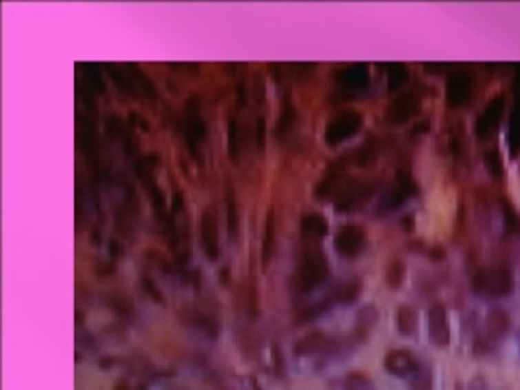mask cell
Listing matches in <instances>:
<instances>
[{"label":"cell","instance_id":"1","mask_svg":"<svg viewBox=\"0 0 520 390\" xmlns=\"http://www.w3.org/2000/svg\"><path fill=\"white\" fill-rule=\"evenodd\" d=\"M329 277V262L326 258L324 250L312 244L304 248V252L300 254L298 267L294 271V291L298 293H310L322 283H326Z\"/></svg>","mask_w":520,"mask_h":390},{"label":"cell","instance_id":"2","mask_svg":"<svg viewBox=\"0 0 520 390\" xmlns=\"http://www.w3.org/2000/svg\"><path fill=\"white\" fill-rule=\"evenodd\" d=\"M474 291L477 295L487 298H501L512 293L514 287V277L507 264H497L481 269L474 276Z\"/></svg>","mask_w":520,"mask_h":390},{"label":"cell","instance_id":"3","mask_svg":"<svg viewBox=\"0 0 520 390\" xmlns=\"http://www.w3.org/2000/svg\"><path fill=\"white\" fill-rule=\"evenodd\" d=\"M362 114L355 112V110H347L343 114L335 115L326 127V141L328 145L335 147L343 141L351 138L355 133H359V129L362 127Z\"/></svg>","mask_w":520,"mask_h":390},{"label":"cell","instance_id":"4","mask_svg":"<svg viewBox=\"0 0 520 390\" xmlns=\"http://www.w3.org/2000/svg\"><path fill=\"white\" fill-rule=\"evenodd\" d=\"M413 194H417V184H415V180L407 172L399 170L396 176V184L392 185V187L382 195V199H380V205H378L380 213L394 211L397 207H402Z\"/></svg>","mask_w":520,"mask_h":390},{"label":"cell","instance_id":"5","mask_svg":"<svg viewBox=\"0 0 520 390\" xmlns=\"http://www.w3.org/2000/svg\"><path fill=\"white\" fill-rule=\"evenodd\" d=\"M503 112H505V96L495 94L487 102L483 112L475 119V135H477V138H487L491 133L497 131L499 125H501V119H503Z\"/></svg>","mask_w":520,"mask_h":390},{"label":"cell","instance_id":"6","mask_svg":"<svg viewBox=\"0 0 520 390\" xmlns=\"http://www.w3.org/2000/svg\"><path fill=\"white\" fill-rule=\"evenodd\" d=\"M333 246H335V252L340 256H345V258L359 256L366 246V232L359 225L349 223V225H345V227H341L337 230V234L333 238Z\"/></svg>","mask_w":520,"mask_h":390},{"label":"cell","instance_id":"7","mask_svg":"<svg viewBox=\"0 0 520 390\" xmlns=\"http://www.w3.org/2000/svg\"><path fill=\"white\" fill-rule=\"evenodd\" d=\"M474 94V76L468 70H456L446 81V100L450 105H464Z\"/></svg>","mask_w":520,"mask_h":390},{"label":"cell","instance_id":"8","mask_svg":"<svg viewBox=\"0 0 520 390\" xmlns=\"http://www.w3.org/2000/svg\"><path fill=\"white\" fill-rule=\"evenodd\" d=\"M417 357L413 356L409 349H390L384 357V369L399 379H409L419 369Z\"/></svg>","mask_w":520,"mask_h":390},{"label":"cell","instance_id":"9","mask_svg":"<svg viewBox=\"0 0 520 390\" xmlns=\"http://www.w3.org/2000/svg\"><path fill=\"white\" fill-rule=\"evenodd\" d=\"M207 133V125H205L203 117L199 114V103L195 102V98H191L189 102L185 103V138L189 143V150L195 156L197 154V143L205 138Z\"/></svg>","mask_w":520,"mask_h":390},{"label":"cell","instance_id":"10","mask_svg":"<svg viewBox=\"0 0 520 390\" xmlns=\"http://www.w3.org/2000/svg\"><path fill=\"white\" fill-rule=\"evenodd\" d=\"M429 340L437 347H446L450 344V324L442 305H435L429 310Z\"/></svg>","mask_w":520,"mask_h":390},{"label":"cell","instance_id":"11","mask_svg":"<svg viewBox=\"0 0 520 390\" xmlns=\"http://www.w3.org/2000/svg\"><path fill=\"white\" fill-rule=\"evenodd\" d=\"M419 112V98L413 92H404L386 107V119L390 123H406L409 117Z\"/></svg>","mask_w":520,"mask_h":390},{"label":"cell","instance_id":"12","mask_svg":"<svg viewBox=\"0 0 520 390\" xmlns=\"http://www.w3.org/2000/svg\"><path fill=\"white\" fill-rule=\"evenodd\" d=\"M373 194V185L371 184H362V182H353L349 184L343 192L340 194V197L335 199V209L340 213H347V211H353L357 207H361L368 197Z\"/></svg>","mask_w":520,"mask_h":390},{"label":"cell","instance_id":"13","mask_svg":"<svg viewBox=\"0 0 520 390\" xmlns=\"http://www.w3.org/2000/svg\"><path fill=\"white\" fill-rule=\"evenodd\" d=\"M199 234H201V246L211 262L220 258V246H218V234H216V223L211 211H205L199 218Z\"/></svg>","mask_w":520,"mask_h":390},{"label":"cell","instance_id":"14","mask_svg":"<svg viewBox=\"0 0 520 390\" xmlns=\"http://www.w3.org/2000/svg\"><path fill=\"white\" fill-rule=\"evenodd\" d=\"M368 79H371V72H368V65L364 63H353V65H347L345 69H341L335 72V81L343 88H349V90H361L368 84Z\"/></svg>","mask_w":520,"mask_h":390},{"label":"cell","instance_id":"15","mask_svg":"<svg viewBox=\"0 0 520 390\" xmlns=\"http://www.w3.org/2000/svg\"><path fill=\"white\" fill-rule=\"evenodd\" d=\"M181 320L185 326H189L195 332L203 333L207 338H216L220 333V324L211 318L209 314H205L201 310H183L181 312Z\"/></svg>","mask_w":520,"mask_h":390},{"label":"cell","instance_id":"16","mask_svg":"<svg viewBox=\"0 0 520 390\" xmlns=\"http://www.w3.org/2000/svg\"><path fill=\"white\" fill-rule=\"evenodd\" d=\"M361 279H359V277H351V279L343 281V283H340L337 287L333 289L328 295V298L329 302H331V307H333V305H351V302H355L357 298L361 297Z\"/></svg>","mask_w":520,"mask_h":390},{"label":"cell","instance_id":"17","mask_svg":"<svg viewBox=\"0 0 520 390\" xmlns=\"http://www.w3.org/2000/svg\"><path fill=\"white\" fill-rule=\"evenodd\" d=\"M510 330V316L509 312L501 307H495V309L489 310L487 314V332L493 340H499V338H505Z\"/></svg>","mask_w":520,"mask_h":390},{"label":"cell","instance_id":"18","mask_svg":"<svg viewBox=\"0 0 520 390\" xmlns=\"http://www.w3.org/2000/svg\"><path fill=\"white\" fill-rule=\"evenodd\" d=\"M302 234L316 240V238H324L328 234V220L322 217L320 213H304L302 215V223H300Z\"/></svg>","mask_w":520,"mask_h":390},{"label":"cell","instance_id":"19","mask_svg":"<svg viewBox=\"0 0 520 390\" xmlns=\"http://www.w3.org/2000/svg\"><path fill=\"white\" fill-rule=\"evenodd\" d=\"M378 318H380V312L374 305L361 307L355 316V336H366L376 326Z\"/></svg>","mask_w":520,"mask_h":390},{"label":"cell","instance_id":"20","mask_svg":"<svg viewBox=\"0 0 520 390\" xmlns=\"http://www.w3.org/2000/svg\"><path fill=\"white\" fill-rule=\"evenodd\" d=\"M396 324L399 333H404V336H413L419 328L417 310L413 309V307H409V305H402V307L397 309Z\"/></svg>","mask_w":520,"mask_h":390},{"label":"cell","instance_id":"21","mask_svg":"<svg viewBox=\"0 0 520 390\" xmlns=\"http://www.w3.org/2000/svg\"><path fill=\"white\" fill-rule=\"evenodd\" d=\"M340 178H341V166H331V170L329 174L318 184L316 187V195L320 199H328L331 195L335 194L337 189H340Z\"/></svg>","mask_w":520,"mask_h":390},{"label":"cell","instance_id":"22","mask_svg":"<svg viewBox=\"0 0 520 390\" xmlns=\"http://www.w3.org/2000/svg\"><path fill=\"white\" fill-rule=\"evenodd\" d=\"M273 236H275V213L269 211L267 213V220H265V229H263V236H261V262H263V265L269 264Z\"/></svg>","mask_w":520,"mask_h":390},{"label":"cell","instance_id":"23","mask_svg":"<svg viewBox=\"0 0 520 390\" xmlns=\"http://www.w3.org/2000/svg\"><path fill=\"white\" fill-rule=\"evenodd\" d=\"M227 220H228V234L234 236L238 232V205H236V192L234 185L227 180Z\"/></svg>","mask_w":520,"mask_h":390},{"label":"cell","instance_id":"24","mask_svg":"<svg viewBox=\"0 0 520 390\" xmlns=\"http://www.w3.org/2000/svg\"><path fill=\"white\" fill-rule=\"evenodd\" d=\"M407 387L409 390H433V373L427 365H419V369L409 377Z\"/></svg>","mask_w":520,"mask_h":390},{"label":"cell","instance_id":"25","mask_svg":"<svg viewBox=\"0 0 520 390\" xmlns=\"http://www.w3.org/2000/svg\"><path fill=\"white\" fill-rule=\"evenodd\" d=\"M294 117H296V112H294L293 103H291V96H287V98H284L283 112L279 115V121H277V127H275L277 137H284V135H287V131L293 125Z\"/></svg>","mask_w":520,"mask_h":390},{"label":"cell","instance_id":"26","mask_svg":"<svg viewBox=\"0 0 520 390\" xmlns=\"http://www.w3.org/2000/svg\"><path fill=\"white\" fill-rule=\"evenodd\" d=\"M406 279V264L402 260H392L386 265V283L392 289H397Z\"/></svg>","mask_w":520,"mask_h":390},{"label":"cell","instance_id":"27","mask_svg":"<svg viewBox=\"0 0 520 390\" xmlns=\"http://www.w3.org/2000/svg\"><path fill=\"white\" fill-rule=\"evenodd\" d=\"M343 389L345 390H376L374 389L373 380L368 379V375L353 371L345 379H343Z\"/></svg>","mask_w":520,"mask_h":390},{"label":"cell","instance_id":"28","mask_svg":"<svg viewBox=\"0 0 520 390\" xmlns=\"http://www.w3.org/2000/svg\"><path fill=\"white\" fill-rule=\"evenodd\" d=\"M407 76H409V72H407L406 65H402V63L392 65L390 70H388V88H390V90H396L399 86H404Z\"/></svg>","mask_w":520,"mask_h":390},{"label":"cell","instance_id":"29","mask_svg":"<svg viewBox=\"0 0 520 390\" xmlns=\"http://www.w3.org/2000/svg\"><path fill=\"white\" fill-rule=\"evenodd\" d=\"M107 70H110V76H112V81H114V84L121 90V92H127V94H131L133 92V79H129L127 74H125V70H121L117 65H110L107 67Z\"/></svg>","mask_w":520,"mask_h":390},{"label":"cell","instance_id":"30","mask_svg":"<svg viewBox=\"0 0 520 390\" xmlns=\"http://www.w3.org/2000/svg\"><path fill=\"white\" fill-rule=\"evenodd\" d=\"M129 72H131V79H133V84H141V88H143V92L150 96V98H156V88H154V84L148 81L147 74L143 72V70H138L135 65H129Z\"/></svg>","mask_w":520,"mask_h":390},{"label":"cell","instance_id":"31","mask_svg":"<svg viewBox=\"0 0 520 390\" xmlns=\"http://www.w3.org/2000/svg\"><path fill=\"white\" fill-rule=\"evenodd\" d=\"M483 164H486L487 172L491 174V176L499 178V176L503 174V161H501L499 150H495V149L486 150V154H483Z\"/></svg>","mask_w":520,"mask_h":390},{"label":"cell","instance_id":"32","mask_svg":"<svg viewBox=\"0 0 520 390\" xmlns=\"http://www.w3.org/2000/svg\"><path fill=\"white\" fill-rule=\"evenodd\" d=\"M228 152L232 158L238 156V123L234 115L228 117Z\"/></svg>","mask_w":520,"mask_h":390},{"label":"cell","instance_id":"33","mask_svg":"<svg viewBox=\"0 0 520 390\" xmlns=\"http://www.w3.org/2000/svg\"><path fill=\"white\" fill-rule=\"evenodd\" d=\"M503 217H505V225L509 227L510 232H517L520 229L519 213L514 211V207L510 205L509 201H503Z\"/></svg>","mask_w":520,"mask_h":390},{"label":"cell","instance_id":"34","mask_svg":"<svg viewBox=\"0 0 520 390\" xmlns=\"http://www.w3.org/2000/svg\"><path fill=\"white\" fill-rule=\"evenodd\" d=\"M88 67H90V70H84V74H86V76H84L86 81H84V82H86V86H88V88H92V90L96 88L98 92H102L103 81H102V74H100V70H98V67H96V65H94V67H92V65H88Z\"/></svg>","mask_w":520,"mask_h":390},{"label":"cell","instance_id":"35","mask_svg":"<svg viewBox=\"0 0 520 390\" xmlns=\"http://www.w3.org/2000/svg\"><path fill=\"white\" fill-rule=\"evenodd\" d=\"M143 285H145V289H147V293L150 295V297L154 298V300H158V302H164V295L160 293V289L148 279V277H143Z\"/></svg>","mask_w":520,"mask_h":390},{"label":"cell","instance_id":"36","mask_svg":"<svg viewBox=\"0 0 520 390\" xmlns=\"http://www.w3.org/2000/svg\"><path fill=\"white\" fill-rule=\"evenodd\" d=\"M105 127H107V133H112V135H117V133H123V123H121V119L117 117V115H112L107 121H105Z\"/></svg>","mask_w":520,"mask_h":390},{"label":"cell","instance_id":"37","mask_svg":"<svg viewBox=\"0 0 520 390\" xmlns=\"http://www.w3.org/2000/svg\"><path fill=\"white\" fill-rule=\"evenodd\" d=\"M263 145H265V119L258 117V147L263 149Z\"/></svg>","mask_w":520,"mask_h":390},{"label":"cell","instance_id":"38","mask_svg":"<svg viewBox=\"0 0 520 390\" xmlns=\"http://www.w3.org/2000/svg\"><path fill=\"white\" fill-rule=\"evenodd\" d=\"M470 390H487V382L483 377H475L474 380H472V387H470Z\"/></svg>","mask_w":520,"mask_h":390},{"label":"cell","instance_id":"39","mask_svg":"<svg viewBox=\"0 0 520 390\" xmlns=\"http://www.w3.org/2000/svg\"><path fill=\"white\" fill-rule=\"evenodd\" d=\"M244 92H246V84H244V81H242L240 84H238V105H244V103H246V96H244Z\"/></svg>","mask_w":520,"mask_h":390},{"label":"cell","instance_id":"40","mask_svg":"<svg viewBox=\"0 0 520 390\" xmlns=\"http://www.w3.org/2000/svg\"><path fill=\"white\" fill-rule=\"evenodd\" d=\"M430 258L437 260V262H439V260L442 262V260H444V250H442L441 246H435V248L430 250Z\"/></svg>","mask_w":520,"mask_h":390}]
</instances>
